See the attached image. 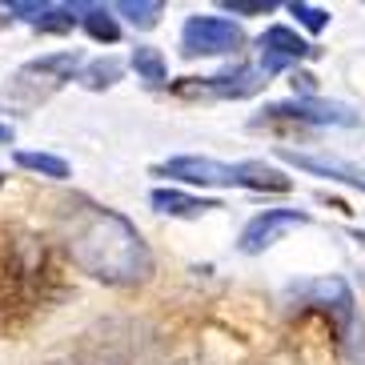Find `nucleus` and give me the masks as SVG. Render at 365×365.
Segmentation results:
<instances>
[{"instance_id": "f3484780", "label": "nucleus", "mask_w": 365, "mask_h": 365, "mask_svg": "<svg viewBox=\"0 0 365 365\" xmlns=\"http://www.w3.org/2000/svg\"><path fill=\"white\" fill-rule=\"evenodd\" d=\"M108 12H120L129 24H137V29H153V24L161 21L165 4L161 0H117Z\"/></svg>"}, {"instance_id": "f8f14e48", "label": "nucleus", "mask_w": 365, "mask_h": 365, "mask_svg": "<svg viewBox=\"0 0 365 365\" xmlns=\"http://www.w3.org/2000/svg\"><path fill=\"white\" fill-rule=\"evenodd\" d=\"M12 16H21L24 24H33L41 33H68L76 24V4H33V0H12L9 4Z\"/></svg>"}, {"instance_id": "f03ea898", "label": "nucleus", "mask_w": 365, "mask_h": 365, "mask_svg": "<svg viewBox=\"0 0 365 365\" xmlns=\"http://www.w3.org/2000/svg\"><path fill=\"white\" fill-rule=\"evenodd\" d=\"M68 297V269L48 237L0 225V337H16Z\"/></svg>"}, {"instance_id": "9d476101", "label": "nucleus", "mask_w": 365, "mask_h": 365, "mask_svg": "<svg viewBox=\"0 0 365 365\" xmlns=\"http://www.w3.org/2000/svg\"><path fill=\"white\" fill-rule=\"evenodd\" d=\"M301 225H309V213H301V209H265V213H257L245 229H241L237 249L249 253V257H257V253H265L273 241H281V233L301 229Z\"/></svg>"}, {"instance_id": "a211bd4d", "label": "nucleus", "mask_w": 365, "mask_h": 365, "mask_svg": "<svg viewBox=\"0 0 365 365\" xmlns=\"http://www.w3.org/2000/svg\"><path fill=\"white\" fill-rule=\"evenodd\" d=\"M16 165L29 173H36V177H48V181H65L68 177V161H61V157H53V153H16Z\"/></svg>"}, {"instance_id": "dca6fc26", "label": "nucleus", "mask_w": 365, "mask_h": 365, "mask_svg": "<svg viewBox=\"0 0 365 365\" xmlns=\"http://www.w3.org/2000/svg\"><path fill=\"white\" fill-rule=\"evenodd\" d=\"M120 73H125V65H120L117 56H101V61H93V65H81L76 81L97 93V88H113V85H117Z\"/></svg>"}, {"instance_id": "5701e85b", "label": "nucleus", "mask_w": 365, "mask_h": 365, "mask_svg": "<svg viewBox=\"0 0 365 365\" xmlns=\"http://www.w3.org/2000/svg\"><path fill=\"white\" fill-rule=\"evenodd\" d=\"M349 237H354L357 245H365V229H354V233H349Z\"/></svg>"}, {"instance_id": "20e7f679", "label": "nucleus", "mask_w": 365, "mask_h": 365, "mask_svg": "<svg viewBox=\"0 0 365 365\" xmlns=\"http://www.w3.org/2000/svg\"><path fill=\"white\" fill-rule=\"evenodd\" d=\"M81 73V53H48V56H36L29 65H21L16 73L9 76V85L0 97L16 108H36L41 101H48L53 93L76 81Z\"/></svg>"}, {"instance_id": "ddd939ff", "label": "nucleus", "mask_w": 365, "mask_h": 365, "mask_svg": "<svg viewBox=\"0 0 365 365\" xmlns=\"http://www.w3.org/2000/svg\"><path fill=\"white\" fill-rule=\"evenodd\" d=\"M153 209L157 213H169V217H201L209 213V209H221L217 201H209V197H189L181 193V189H153Z\"/></svg>"}, {"instance_id": "f257e3e1", "label": "nucleus", "mask_w": 365, "mask_h": 365, "mask_svg": "<svg viewBox=\"0 0 365 365\" xmlns=\"http://www.w3.org/2000/svg\"><path fill=\"white\" fill-rule=\"evenodd\" d=\"M53 245L81 273L105 281L113 289H133L153 277V249L145 245L137 225L117 209H105L88 197L56 201Z\"/></svg>"}, {"instance_id": "9b49d317", "label": "nucleus", "mask_w": 365, "mask_h": 365, "mask_svg": "<svg viewBox=\"0 0 365 365\" xmlns=\"http://www.w3.org/2000/svg\"><path fill=\"white\" fill-rule=\"evenodd\" d=\"M281 161H289L305 173H317V177H329V181H341V185H349V189H361L365 193V169L361 165L337 161V157H309V153H293V149H281Z\"/></svg>"}, {"instance_id": "39448f33", "label": "nucleus", "mask_w": 365, "mask_h": 365, "mask_svg": "<svg viewBox=\"0 0 365 365\" xmlns=\"http://www.w3.org/2000/svg\"><path fill=\"white\" fill-rule=\"evenodd\" d=\"M265 85L269 81L253 65H237V68H225V73H213V76H185V81H173V93L185 97V101H241V97L261 93Z\"/></svg>"}, {"instance_id": "2eb2a0df", "label": "nucleus", "mask_w": 365, "mask_h": 365, "mask_svg": "<svg viewBox=\"0 0 365 365\" xmlns=\"http://www.w3.org/2000/svg\"><path fill=\"white\" fill-rule=\"evenodd\" d=\"M133 73L145 81V85H153V88H161V85H169V65H165V56L157 53V48H149V44H137L133 48Z\"/></svg>"}, {"instance_id": "aec40b11", "label": "nucleus", "mask_w": 365, "mask_h": 365, "mask_svg": "<svg viewBox=\"0 0 365 365\" xmlns=\"http://www.w3.org/2000/svg\"><path fill=\"white\" fill-rule=\"evenodd\" d=\"M53 365H133L125 354L117 349H105V345H88L85 357H76V361H53Z\"/></svg>"}, {"instance_id": "412c9836", "label": "nucleus", "mask_w": 365, "mask_h": 365, "mask_svg": "<svg viewBox=\"0 0 365 365\" xmlns=\"http://www.w3.org/2000/svg\"><path fill=\"white\" fill-rule=\"evenodd\" d=\"M225 9L233 12V16H269L277 4H273V0H225Z\"/></svg>"}, {"instance_id": "6e6552de", "label": "nucleus", "mask_w": 365, "mask_h": 365, "mask_svg": "<svg viewBox=\"0 0 365 365\" xmlns=\"http://www.w3.org/2000/svg\"><path fill=\"white\" fill-rule=\"evenodd\" d=\"M261 125H357V113L322 97H293V101H277V105L261 108L253 129H261Z\"/></svg>"}, {"instance_id": "423d86ee", "label": "nucleus", "mask_w": 365, "mask_h": 365, "mask_svg": "<svg viewBox=\"0 0 365 365\" xmlns=\"http://www.w3.org/2000/svg\"><path fill=\"white\" fill-rule=\"evenodd\" d=\"M293 297L301 301V305H309V309H322L329 313L333 329H337V341L349 345L354 341V293H349V285H345L341 277H322V281H305V285H293Z\"/></svg>"}, {"instance_id": "6ab92c4d", "label": "nucleus", "mask_w": 365, "mask_h": 365, "mask_svg": "<svg viewBox=\"0 0 365 365\" xmlns=\"http://www.w3.org/2000/svg\"><path fill=\"white\" fill-rule=\"evenodd\" d=\"M289 16H297V24H305L309 33H325V29H329V9H322V4L293 0V4H289Z\"/></svg>"}, {"instance_id": "7ed1b4c3", "label": "nucleus", "mask_w": 365, "mask_h": 365, "mask_svg": "<svg viewBox=\"0 0 365 365\" xmlns=\"http://www.w3.org/2000/svg\"><path fill=\"white\" fill-rule=\"evenodd\" d=\"M153 177H169L185 185H237V189H253V193H289L293 177L265 161H241L225 165L213 157H173L165 165H153Z\"/></svg>"}, {"instance_id": "4be33fe9", "label": "nucleus", "mask_w": 365, "mask_h": 365, "mask_svg": "<svg viewBox=\"0 0 365 365\" xmlns=\"http://www.w3.org/2000/svg\"><path fill=\"white\" fill-rule=\"evenodd\" d=\"M0 145H12V125H0Z\"/></svg>"}, {"instance_id": "4468645a", "label": "nucleus", "mask_w": 365, "mask_h": 365, "mask_svg": "<svg viewBox=\"0 0 365 365\" xmlns=\"http://www.w3.org/2000/svg\"><path fill=\"white\" fill-rule=\"evenodd\" d=\"M76 24L101 44H117L120 41V24L105 4H76Z\"/></svg>"}, {"instance_id": "b1692460", "label": "nucleus", "mask_w": 365, "mask_h": 365, "mask_svg": "<svg viewBox=\"0 0 365 365\" xmlns=\"http://www.w3.org/2000/svg\"><path fill=\"white\" fill-rule=\"evenodd\" d=\"M0 189H4V173H0Z\"/></svg>"}, {"instance_id": "0eeeda50", "label": "nucleus", "mask_w": 365, "mask_h": 365, "mask_svg": "<svg viewBox=\"0 0 365 365\" xmlns=\"http://www.w3.org/2000/svg\"><path fill=\"white\" fill-rule=\"evenodd\" d=\"M245 33L225 16H189L181 29V56H237Z\"/></svg>"}, {"instance_id": "1a4fd4ad", "label": "nucleus", "mask_w": 365, "mask_h": 365, "mask_svg": "<svg viewBox=\"0 0 365 365\" xmlns=\"http://www.w3.org/2000/svg\"><path fill=\"white\" fill-rule=\"evenodd\" d=\"M257 48H261L257 73L265 76V81L273 73H285V68H293V65H301V61H313V56H317V44L301 41V36L293 33V29H285V24L265 29V36L257 41Z\"/></svg>"}]
</instances>
